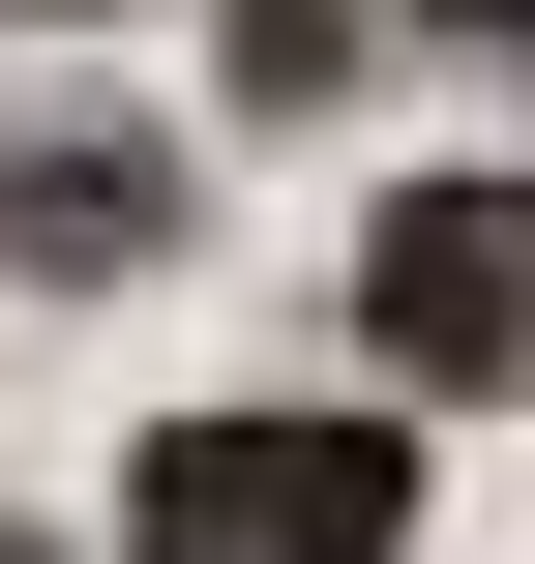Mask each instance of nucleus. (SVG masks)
Segmentation results:
<instances>
[{"instance_id":"1","label":"nucleus","mask_w":535,"mask_h":564,"mask_svg":"<svg viewBox=\"0 0 535 564\" xmlns=\"http://www.w3.org/2000/svg\"><path fill=\"white\" fill-rule=\"evenodd\" d=\"M119 535L149 564H387L417 535V446H387V416H179V446L119 476Z\"/></svg>"},{"instance_id":"2","label":"nucleus","mask_w":535,"mask_h":564,"mask_svg":"<svg viewBox=\"0 0 535 564\" xmlns=\"http://www.w3.org/2000/svg\"><path fill=\"white\" fill-rule=\"evenodd\" d=\"M357 327H387V387H535V178H417L357 238Z\"/></svg>"},{"instance_id":"3","label":"nucleus","mask_w":535,"mask_h":564,"mask_svg":"<svg viewBox=\"0 0 535 564\" xmlns=\"http://www.w3.org/2000/svg\"><path fill=\"white\" fill-rule=\"evenodd\" d=\"M149 238H179V149H119V119L0 149V268H149Z\"/></svg>"},{"instance_id":"4","label":"nucleus","mask_w":535,"mask_h":564,"mask_svg":"<svg viewBox=\"0 0 535 564\" xmlns=\"http://www.w3.org/2000/svg\"><path fill=\"white\" fill-rule=\"evenodd\" d=\"M328 30H357V0H238V89H357Z\"/></svg>"},{"instance_id":"5","label":"nucleus","mask_w":535,"mask_h":564,"mask_svg":"<svg viewBox=\"0 0 535 564\" xmlns=\"http://www.w3.org/2000/svg\"><path fill=\"white\" fill-rule=\"evenodd\" d=\"M417 30H535V0H417Z\"/></svg>"}]
</instances>
